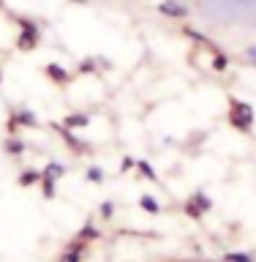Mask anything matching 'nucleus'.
Masks as SVG:
<instances>
[{"mask_svg":"<svg viewBox=\"0 0 256 262\" xmlns=\"http://www.w3.org/2000/svg\"><path fill=\"white\" fill-rule=\"evenodd\" d=\"M253 106L248 101H240V98H232V104H229V123L237 128V131H251L253 128Z\"/></svg>","mask_w":256,"mask_h":262,"instance_id":"obj_1","label":"nucleus"},{"mask_svg":"<svg viewBox=\"0 0 256 262\" xmlns=\"http://www.w3.org/2000/svg\"><path fill=\"white\" fill-rule=\"evenodd\" d=\"M41 41V25L36 19H28V16H19V36H16V47L22 52H33Z\"/></svg>","mask_w":256,"mask_h":262,"instance_id":"obj_2","label":"nucleus"},{"mask_svg":"<svg viewBox=\"0 0 256 262\" xmlns=\"http://www.w3.org/2000/svg\"><path fill=\"white\" fill-rule=\"evenodd\" d=\"M16 126H19V128H38L36 112H30V110H16V112L11 115V120H8V131H16Z\"/></svg>","mask_w":256,"mask_h":262,"instance_id":"obj_3","label":"nucleus"},{"mask_svg":"<svg viewBox=\"0 0 256 262\" xmlns=\"http://www.w3.org/2000/svg\"><path fill=\"white\" fill-rule=\"evenodd\" d=\"M158 11L164 16H172V19H183V16H188V6H183L180 0H164L158 6Z\"/></svg>","mask_w":256,"mask_h":262,"instance_id":"obj_4","label":"nucleus"},{"mask_svg":"<svg viewBox=\"0 0 256 262\" xmlns=\"http://www.w3.org/2000/svg\"><path fill=\"white\" fill-rule=\"evenodd\" d=\"M87 126H90V118L82 112H74V115H65L63 118V128H68V131H79V128H87Z\"/></svg>","mask_w":256,"mask_h":262,"instance_id":"obj_5","label":"nucleus"},{"mask_svg":"<svg viewBox=\"0 0 256 262\" xmlns=\"http://www.w3.org/2000/svg\"><path fill=\"white\" fill-rule=\"evenodd\" d=\"M46 77L52 79L55 85H65V82H68V71H65L60 63H49L46 66Z\"/></svg>","mask_w":256,"mask_h":262,"instance_id":"obj_6","label":"nucleus"},{"mask_svg":"<svg viewBox=\"0 0 256 262\" xmlns=\"http://www.w3.org/2000/svg\"><path fill=\"white\" fill-rule=\"evenodd\" d=\"M213 69H216L218 74H224L229 69V57L221 52V49H216V55H213Z\"/></svg>","mask_w":256,"mask_h":262,"instance_id":"obj_7","label":"nucleus"},{"mask_svg":"<svg viewBox=\"0 0 256 262\" xmlns=\"http://www.w3.org/2000/svg\"><path fill=\"white\" fill-rule=\"evenodd\" d=\"M22 150H25V142H22L19 137H8V139H6V153H11V156H19Z\"/></svg>","mask_w":256,"mask_h":262,"instance_id":"obj_8","label":"nucleus"},{"mask_svg":"<svg viewBox=\"0 0 256 262\" xmlns=\"http://www.w3.org/2000/svg\"><path fill=\"white\" fill-rule=\"evenodd\" d=\"M185 36L194 41V44H207V36L204 33H199V30H191V28H185Z\"/></svg>","mask_w":256,"mask_h":262,"instance_id":"obj_9","label":"nucleus"},{"mask_svg":"<svg viewBox=\"0 0 256 262\" xmlns=\"http://www.w3.org/2000/svg\"><path fill=\"white\" fill-rule=\"evenodd\" d=\"M79 74H96V60H93V57L79 63Z\"/></svg>","mask_w":256,"mask_h":262,"instance_id":"obj_10","label":"nucleus"},{"mask_svg":"<svg viewBox=\"0 0 256 262\" xmlns=\"http://www.w3.org/2000/svg\"><path fill=\"white\" fill-rule=\"evenodd\" d=\"M139 169H142L145 175H150V178L155 175V172H153V167H150V164H147V161H142V164H139Z\"/></svg>","mask_w":256,"mask_h":262,"instance_id":"obj_11","label":"nucleus"},{"mask_svg":"<svg viewBox=\"0 0 256 262\" xmlns=\"http://www.w3.org/2000/svg\"><path fill=\"white\" fill-rule=\"evenodd\" d=\"M33 178H36V172H25V175H22V183H33Z\"/></svg>","mask_w":256,"mask_h":262,"instance_id":"obj_12","label":"nucleus"},{"mask_svg":"<svg viewBox=\"0 0 256 262\" xmlns=\"http://www.w3.org/2000/svg\"><path fill=\"white\" fill-rule=\"evenodd\" d=\"M245 55H248V57H251V60L256 63V47H248V52H245Z\"/></svg>","mask_w":256,"mask_h":262,"instance_id":"obj_13","label":"nucleus"},{"mask_svg":"<svg viewBox=\"0 0 256 262\" xmlns=\"http://www.w3.org/2000/svg\"><path fill=\"white\" fill-rule=\"evenodd\" d=\"M0 8H6V0H0Z\"/></svg>","mask_w":256,"mask_h":262,"instance_id":"obj_14","label":"nucleus"},{"mask_svg":"<svg viewBox=\"0 0 256 262\" xmlns=\"http://www.w3.org/2000/svg\"><path fill=\"white\" fill-rule=\"evenodd\" d=\"M0 82H3V71H0Z\"/></svg>","mask_w":256,"mask_h":262,"instance_id":"obj_15","label":"nucleus"}]
</instances>
